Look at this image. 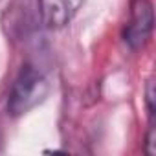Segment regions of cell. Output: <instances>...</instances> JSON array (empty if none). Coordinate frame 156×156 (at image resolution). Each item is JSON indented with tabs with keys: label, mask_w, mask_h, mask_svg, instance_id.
<instances>
[{
	"label": "cell",
	"mask_w": 156,
	"mask_h": 156,
	"mask_svg": "<svg viewBox=\"0 0 156 156\" xmlns=\"http://www.w3.org/2000/svg\"><path fill=\"white\" fill-rule=\"evenodd\" d=\"M50 81L44 72L33 62H24L11 83L6 110L11 118H20L46 101L50 96Z\"/></svg>",
	"instance_id": "obj_1"
},
{
	"label": "cell",
	"mask_w": 156,
	"mask_h": 156,
	"mask_svg": "<svg viewBox=\"0 0 156 156\" xmlns=\"http://www.w3.org/2000/svg\"><path fill=\"white\" fill-rule=\"evenodd\" d=\"M154 30V8L151 0H132L130 15L121 31V39L130 51L147 46Z\"/></svg>",
	"instance_id": "obj_2"
},
{
	"label": "cell",
	"mask_w": 156,
	"mask_h": 156,
	"mask_svg": "<svg viewBox=\"0 0 156 156\" xmlns=\"http://www.w3.org/2000/svg\"><path fill=\"white\" fill-rule=\"evenodd\" d=\"M87 0H37V9L48 30H62L79 13Z\"/></svg>",
	"instance_id": "obj_3"
},
{
	"label": "cell",
	"mask_w": 156,
	"mask_h": 156,
	"mask_svg": "<svg viewBox=\"0 0 156 156\" xmlns=\"http://www.w3.org/2000/svg\"><path fill=\"white\" fill-rule=\"evenodd\" d=\"M145 108H147V114H149V119H154V112H156V107H154V101H156V92H154V79L149 77L147 83H145Z\"/></svg>",
	"instance_id": "obj_4"
},
{
	"label": "cell",
	"mask_w": 156,
	"mask_h": 156,
	"mask_svg": "<svg viewBox=\"0 0 156 156\" xmlns=\"http://www.w3.org/2000/svg\"><path fill=\"white\" fill-rule=\"evenodd\" d=\"M143 152L147 156H154L156 154V125H154V119H151L149 129L145 132V138H143Z\"/></svg>",
	"instance_id": "obj_5"
}]
</instances>
